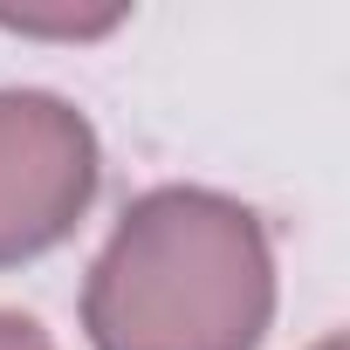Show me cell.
Masks as SVG:
<instances>
[{
  "label": "cell",
  "instance_id": "3957f363",
  "mask_svg": "<svg viewBox=\"0 0 350 350\" xmlns=\"http://www.w3.org/2000/svg\"><path fill=\"white\" fill-rule=\"evenodd\" d=\"M0 28L14 35H42V42H103L110 28H124V8H103V14H0Z\"/></svg>",
  "mask_w": 350,
  "mask_h": 350
},
{
  "label": "cell",
  "instance_id": "6da1fadb",
  "mask_svg": "<svg viewBox=\"0 0 350 350\" xmlns=\"http://www.w3.org/2000/svg\"><path fill=\"white\" fill-rule=\"evenodd\" d=\"M268 329V220L213 186L137 193L83 275L90 350H261Z\"/></svg>",
  "mask_w": 350,
  "mask_h": 350
},
{
  "label": "cell",
  "instance_id": "7a4b0ae2",
  "mask_svg": "<svg viewBox=\"0 0 350 350\" xmlns=\"http://www.w3.org/2000/svg\"><path fill=\"white\" fill-rule=\"evenodd\" d=\"M103 186L96 124L55 90H0V268L62 247Z\"/></svg>",
  "mask_w": 350,
  "mask_h": 350
},
{
  "label": "cell",
  "instance_id": "5b68a950",
  "mask_svg": "<svg viewBox=\"0 0 350 350\" xmlns=\"http://www.w3.org/2000/svg\"><path fill=\"white\" fill-rule=\"evenodd\" d=\"M309 350H350V336H343V329H329V336H316Z\"/></svg>",
  "mask_w": 350,
  "mask_h": 350
},
{
  "label": "cell",
  "instance_id": "277c9868",
  "mask_svg": "<svg viewBox=\"0 0 350 350\" xmlns=\"http://www.w3.org/2000/svg\"><path fill=\"white\" fill-rule=\"evenodd\" d=\"M0 350H55V336L21 309H0Z\"/></svg>",
  "mask_w": 350,
  "mask_h": 350
}]
</instances>
